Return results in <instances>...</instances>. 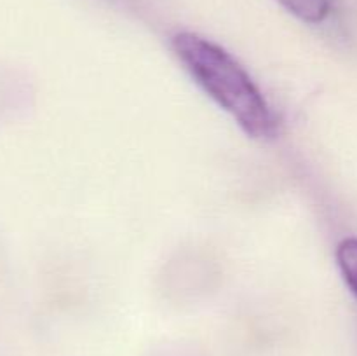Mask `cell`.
<instances>
[{"label":"cell","instance_id":"obj_3","mask_svg":"<svg viewBox=\"0 0 357 356\" xmlns=\"http://www.w3.org/2000/svg\"><path fill=\"white\" fill-rule=\"evenodd\" d=\"M337 262L345 283L357 297V237H347L338 244Z\"/></svg>","mask_w":357,"mask_h":356},{"label":"cell","instance_id":"obj_2","mask_svg":"<svg viewBox=\"0 0 357 356\" xmlns=\"http://www.w3.org/2000/svg\"><path fill=\"white\" fill-rule=\"evenodd\" d=\"M275 2L300 21L310 24L324 21L331 10V0H275Z\"/></svg>","mask_w":357,"mask_h":356},{"label":"cell","instance_id":"obj_1","mask_svg":"<svg viewBox=\"0 0 357 356\" xmlns=\"http://www.w3.org/2000/svg\"><path fill=\"white\" fill-rule=\"evenodd\" d=\"M171 47L192 79L236 119L248 136H274L275 119L271 107L234 56L215 42L190 31L174 35Z\"/></svg>","mask_w":357,"mask_h":356}]
</instances>
